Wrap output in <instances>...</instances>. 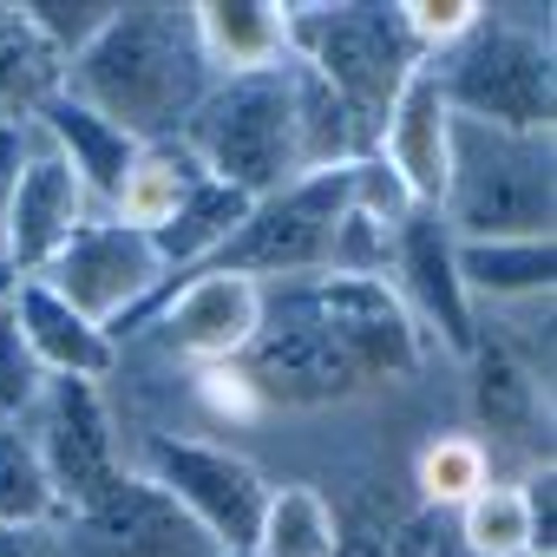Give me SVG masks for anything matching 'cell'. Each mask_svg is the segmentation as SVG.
<instances>
[{
    "label": "cell",
    "instance_id": "cell-1",
    "mask_svg": "<svg viewBox=\"0 0 557 557\" xmlns=\"http://www.w3.org/2000/svg\"><path fill=\"white\" fill-rule=\"evenodd\" d=\"M210 66L190 34V8H164V0H132L112 8L106 34L66 60V99L119 125L132 145H164L184 138L210 92Z\"/></svg>",
    "mask_w": 557,
    "mask_h": 557
},
{
    "label": "cell",
    "instance_id": "cell-2",
    "mask_svg": "<svg viewBox=\"0 0 557 557\" xmlns=\"http://www.w3.org/2000/svg\"><path fill=\"white\" fill-rule=\"evenodd\" d=\"M440 99L466 125L518 132V138H550V106H557V73H550V27L505 21L485 8V21L426 60Z\"/></svg>",
    "mask_w": 557,
    "mask_h": 557
},
{
    "label": "cell",
    "instance_id": "cell-3",
    "mask_svg": "<svg viewBox=\"0 0 557 557\" xmlns=\"http://www.w3.org/2000/svg\"><path fill=\"white\" fill-rule=\"evenodd\" d=\"M550 216H557L550 138H518L453 119V177L440 203L453 243H531L550 236Z\"/></svg>",
    "mask_w": 557,
    "mask_h": 557
},
{
    "label": "cell",
    "instance_id": "cell-4",
    "mask_svg": "<svg viewBox=\"0 0 557 557\" xmlns=\"http://www.w3.org/2000/svg\"><path fill=\"white\" fill-rule=\"evenodd\" d=\"M289 60H302L348 112L355 125L381 132L387 106L400 99V86L426 66L413 53V40L400 34V14L394 8H289Z\"/></svg>",
    "mask_w": 557,
    "mask_h": 557
},
{
    "label": "cell",
    "instance_id": "cell-5",
    "mask_svg": "<svg viewBox=\"0 0 557 557\" xmlns=\"http://www.w3.org/2000/svg\"><path fill=\"white\" fill-rule=\"evenodd\" d=\"M190 158L236 197H269L289 177H302L296 158V112H289V79L256 73V79H216L184 125Z\"/></svg>",
    "mask_w": 557,
    "mask_h": 557
},
{
    "label": "cell",
    "instance_id": "cell-6",
    "mask_svg": "<svg viewBox=\"0 0 557 557\" xmlns=\"http://www.w3.org/2000/svg\"><path fill=\"white\" fill-rule=\"evenodd\" d=\"M348 190H355V164L289 177L283 190H269V197L249 203V216L236 223V236L223 243V256L210 269L249 275V283H262V289L309 283V275L329 269L335 230L348 216Z\"/></svg>",
    "mask_w": 557,
    "mask_h": 557
},
{
    "label": "cell",
    "instance_id": "cell-7",
    "mask_svg": "<svg viewBox=\"0 0 557 557\" xmlns=\"http://www.w3.org/2000/svg\"><path fill=\"white\" fill-rule=\"evenodd\" d=\"M132 472H145L223 557H249V537H256L262 505H269V479L256 472V459H243L216 440L151 433L138 446Z\"/></svg>",
    "mask_w": 557,
    "mask_h": 557
},
{
    "label": "cell",
    "instance_id": "cell-8",
    "mask_svg": "<svg viewBox=\"0 0 557 557\" xmlns=\"http://www.w3.org/2000/svg\"><path fill=\"white\" fill-rule=\"evenodd\" d=\"M27 433H34V453L47 466L60 518H73L92 498H106L125 479V466H132L119 453V420H112L99 381H47L34 413H27Z\"/></svg>",
    "mask_w": 557,
    "mask_h": 557
},
{
    "label": "cell",
    "instance_id": "cell-9",
    "mask_svg": "<svg viewBox=\"0 0 557 557\" xmlns=\"http://www.w3.org/2000/svg\"><path fill=\"white\" fill-rule=\"evenodd\" d=\"M236 368L256 387L262 413L269 407L315 413V407H342V400L368 394V374L355 368V355L322 322H309L302 309L275 302V296H269V315H262V329H256V342L243 348Z\"/></svg>",
    "mask_w": 557,
    "mask_h": 557
},
{
    "label": "cell",
    "instance_id": "cell-10",
    "mask_svg": "<svg viewBox=\"0 0 557 557\" xmlns=\"http://www.w3.org/2000/svg\"><path fill=\"white\" fill-rule=\"evenodd\" d=\"M269 296L289 302V309H302L309 322H322L355 355V368L368 374V387L407 381L426 361V342H420L407 302L394 296V283H374V275H309V283L269 289Z\"/></svg>",
    "mask_w": 557,
    "mask_h": 557
},
{
    "label": "cell",
    "instance_id": "cell-11",
    "mask_svg": "<svg viewBox=\"0 0 557 557\" xmlns=\"http://www.w3.org/2000/svg\"><path fill=\"white\" fill-rule=\"evenodd\" d=\"M34 283H47L86 322L119 329L125 315H138L164 289V262H158V243L145 230H125L112 216H86L66 236V249L47 262V275H34Z\"/></svg>",
    "mask_w": 557,
    "mask_h": 557
},
{
    "label": "cell",
    "instance_id": "cell-12",
    "mask_svg": "<svg viewBox=\"0 0 557 557\" xmlns=\"http://www.w3.org/2000/svg\"><path fill=\"white\" fill-rule=\"evenodd\" d=\"M262 315H269V289L262 283L230 275V269H197L190 283H177L164 296V309L151 315V335H158V348L171 361L203 374V368L243 361V348L256 342Z\"/></svg>",
    "mask_w": 557,
    "mask_h": 557
},
{
    "label": "cell",
    "instance_id": "cell-13",
    "mask_svg": "<svg viewBox=\"0 0 557 557\" xmlns=\"http://www.w3.org/2000/svg\"><path fill=\"white\" fill-rule=\"evenodd\" d=\"M66 524V557H223L145 472L125 466V479L92 498L86 511L60 518Z\"/></svg>",
    "mask_w": 557,
    "mask_h": 557
},
{
    "label": "cell",
    "instance_id": "cell-14",
    "mask_svg": "<svg viewBox=\"0 0 557 557\" xmlns=\"http://www.w3.org/2000/svg\"><path fill=\"white\" fill-rule=\"evenodd\" d=\"M86 216H99L86 184L66 171V158L40 132H27V151H21V171H14V190H8V216H0V256H8V269L21 283L47 275V262L66 249V236Z\"/></svg>",
    "mask_w": 557,
    "mask_h": 557
},
{
    "label": "cell",
    "instance_id": "cell-15",
    "mask_svg": "<svg viewBox=\"0 0 557 557\" xmlns=\"http://www.w3.org/2000/svg\"><path fill=\"white\" fill-rule=\"evenodd\" d=\"M394 296L407 302L420 342H440L446 355H472L479 335V309L459 283V256H453V230L440 223V210H413L394 236V269H387Z\"/></svg>",
    "mask_w": 557,
    "mask_h": 557
},
{
    "label": "cell",
    "instance_id": "cell-16",
    "mask_svg": "<svg viewBox=\"0 0 557 557\" xmlns=\"http://www.w3.org/2000/svg\"><path fill=\"white\" fill-rule=\"evenodd\" d=\"M374 158L407 184V197L420 210H440L446 203V177H453V112H446V99H440V86H433L426 66L387 106V119L374 132Z\"/></svg>",
    "mask_w": 557,
    "mask_h": 557
},
{
    "label": "cell",
    "instance_id": "cell-17",
    "mask_svg": "<svg viewBox=\"0 0 557 557\" xmlns=\"http://www.w3.org/2000/svg\"><path fill=\"white\" fill-rule=\"evenodd\" d=\"M8 322H14V335L27 342V355H34V368H40L47 381H106V374L119 368L112 329L86 322V315H79L73 302H60L47 283H21Z\"/></svg>",
    "mask_w": 557,
    "mask_h": 557
},
{
    "label": "cell",
    "instance_id": "cell-18",
    "mask_svg": "<svg viewBox=\"0 0 557 557\" xmlns=\"http://www.w3.org/2000/svg\"><path fill=\"white\" fill-rule=\"evenodd\" d=\"M190 34H197L210 79L283 73V60H289V8L283 0H197Z\"/></svg>",
    "mask_w": 557,
    "mask_h": 557
},
{
    "label": "cell",
    "instance_id": "cell-19",
    "mask_svg": "<svg viewBox=\"0 0 557 557\" xmlns=\"http://www.w3.org/2000/svg\"><path fill=\"white\" fill-rule=\"evenodd\" d=\"M60 92H66L60 47L34 27L27 0H0V125L27 132Z\"/></svg>",
    "mask_w": 557,
    "mask_h": 557
},
{
    "label": "cell",
    "instance_id": "cell-20",
    "mask_svg": "<svg viewBox=\"0 0 557 557\" xmlns=\"http://www.w3.org/2000/svg\"><path fill=\"white\" fill-rule=\"evenodd\" d=\"M27 132H40L60 158H66V171L86 184V197H92V210L106 216L112 210V197H119V184H125V171H132V158H138V145L119 132V125H106L99 112H86L79 99H53Z\"/></svg>",
    "mask_w": 557,
    "mask_h": 557
},
{
    "label": "cell",
    "instance_id": "cell-21",
    "mask_svg": "<svg viewBox=\"0 0 557 557\" xmlns=\"http://www.w3.org/2000/svg\"><path fill=\"white\" fill-rule=\"evenodd\" d=\"M466 361H472V407H479L485 433L537 446V420H544V381H537V368H524V361L511 355V342H498L485 322H479ZM485 433H479V440H485Z\"/></svg>",
    "mask_w": 557,
    "mask_h": 557
},
{
    "label": "cell",
    "instance_id": "cell-22",
    "mask_svg": "<svg viewBox=\"0 0 557 557\" xmlns=\"http://www.w3.org/2000/svg\"><path fill=\"white\" fill-rule=\"evenodd\" d=\"M459 256V283L472 296V309H511V302H544L550 275H557V243L531 236V243H453Z\"/></svg>",
    "mask_w": 557,
    "mask_h": 557
},
{
    "label": "cell",
    "instance_id": "cell-23",
    "mask_svg": "<svg viewBox=\"0 0 557 557\" xmlns=\"http://www.w3.org/2000/svg\"><path fill=\"white\" fill-rule=\"evenodd\" d=\"M249 216V197H236V190H223L210 171L190 184V197L177 203V216L151 236L158 243V262H164V283L171 275H197V269H210L216 256H223V243L236 236V223Z\"/></svg>",
    "mask_w": 557,
    "mask_h": 557
},
{
    "label": "cell",
    "instance_id": "cell-24",
    "mask_svg": "<svg viewBox=\"0 0 557 557\" xmlns=\"http://www.w3.org/2000/svg\"><path fill=\"white\" fill-rule=\"evenodd\" d=\"M203 177V164L190 158V145L184 138H164V145H138V158H132V171H125V184H119V197H112V223H125V230H145V236H158L171 216H177V203L190 197V184Z\"/></svg>",
    "mask_w": 557,
    "mask_h": 557
},
{
    "label": "cell",
    "instance_id": "cell-25",
    "mask_svg": "<svg viewBox=\"0 0 557 557\" xmlns=\"http://www.w3.org/2000/svg\"><path fill=\"white\" fill-rule=\"evenodd\" d=\"M249 557H342V511L322 485H269L262 524L249 537Z\"/></svg>",
    "mask_w": 557,
    "mask_h": 557
},
{
    "label": "cell",
    "instance_id": "cell-26",
    "mask_svg": "<svg viewBox=\"0 0 557 557\" xmlns=\"http://www.w3.org/2000/svg\"><path fill=\"white\" fill-rule=\"evenodd\" d=\"M453 537H459V550H466V557H537L524 485L492 479L485 492H472V498L453 511Z\"/></svg>",
    "mask_w": 557,
    "mask_h": 557
},
{
    "label": "cell",
    "instance_id": "cell-27",
    "mask_svg": "<svg viewBox=\"0 0 557 557\" xmlns=\"http://www.w3.org/2000/svg\"><path fill=\"white\" fill-rule=\"evenodd\" d=\"M485 485H492V446L479 433H440V440H426V453L413 466V492H420L426 511H446L453 518Z\"/></svg>",
    "mask_w": 557,
    "mask_h": 557
},
{
    "label": "cell",
    "instance_id": "cell-28",
    "mask_svg": "<svg viewBox=\"0 0 557 557\" xmlns=\"http://www.w3.org/2000/svg\"><path fill=\"white\" fill-rule=\"evenodd\" d=\"M40 518H60V505H53L47 466L34 453V433H27V420H0V531L40 524Z\"/></svg>",
    "mask_w": 557,
    "mask_h": 557
},
{
    "label": "cell",
    "instance_id": "cell-29",
    "mask_svg": "<svg viewBox=\"0 0 557 557\" xmlns=\"http://www.w3.org/2000/svg\"><path fill=\"white\" fill-rule=\"evenodd\" d=\"M400 34L413 40L420 60H440L446 47H459L479 21H485V0H400Z\"/></svg>",
    "mask_w": 557,
    "mask_h": 557
},
{
    "label": "cell",
    "instance_id": "cell-30",
    "mask_svg": "<svg viewBox=\"0 0 557 557\" xmlns=\"http://www.w3.org/2000/svg\"><path fill=\"white\" fill-rule=\"evenodd\" d=\"M112 8L119 0H27V14H34V27L60 47V60H73V53H86L99 34H106V21H112Z\"/></svg>",
    "mask_w": 557,
    "mask_h": 557
},
{
    "label": "cell",
    "instance_id": "cell-31",
    "mask_svg": "<svg viewBox=\"0 0 557 557\" xmlns=\"http://www.w3.org/2000/svg\"><path fill=\"white\" fill-rule=\"evenodd\" d=\"M40 387H47V374L34 368V355L14 335V322L0 315V420H27L34 400H40Z\"/></svg>",
    "mask_w": 557,
    "mask_h": 557
},
{
    "label": "cell",
    "instance_id": "cell-32",
    "mask_svg": "<svg viewBox=\"0 0 557 557\" xmlns=\"http://www.w3.org/2000/svg\"><path fill=\"white\" fill-rule=\"evenodd\" d=\"M197 400H203L216 420H256V413H262V400H256V387L243 381L236 361H230V368H203V374H197Z\"/></svg>",
    "mask_w": 557,
    "mask_h": 557
},
{
    "label": "cell",
    "instance_id": "cell-33",
    "mask_svg": "<svg viewBox=\"0 0 557 557\" xmlns=\"http://www.w3.org/2000/svg\"><path fill=\"white\" fill-rule=\"evenodd\" d=\"M524 485V505H531V537H537V557H557V472H550V459L531 472V479H518Z\"/></svg>",
    "mask_w": 557,
    "mask_h": 557
},
{
    "label": "cell",
    "instance_id": "cell-34",
    "mask_svg": "<svg viewBox=\"0 0 557 557\" xmlns=\"http://www.w3.org/2000/svg\"><path fill=\"white\" fill-rule=\"evenodd\" d=\"M0 557H66V524L60 518L8 524V531H0Z\"/></svg>",
    "mask_w": 557,
    "mask_h": 557
},
{
    "label": "cell",
    "instance_id": "cell-35",
    "mask_svg": "<svg viewBox=\"0 0 557 557\" xmlns=\"http://www.w3.org/2000/svg\"><path fill=\"white\" fill-rule=\"evenodd\" d=\"M21 151H27V132H8V125H0V216H8V190H14Z\"/></svg>",
    "mask_w": 557,
    "mask_h": 557
},
{
    "label": "cell",
    "instance_id": "cell-36",
    "mask_svg": "<svg viewBox=\"0 0 557 557\" xmlns=\"http://www.w3.org/2000/svg\"><path fill=\"white\" fill-rule=\"evenodd\" d=\"M14 289H21V275L8 269V256H0V315H8V309H14Z\"/></svg>",
    "mask_w": 557,
    "mask_h": 557
}]
</instances>
